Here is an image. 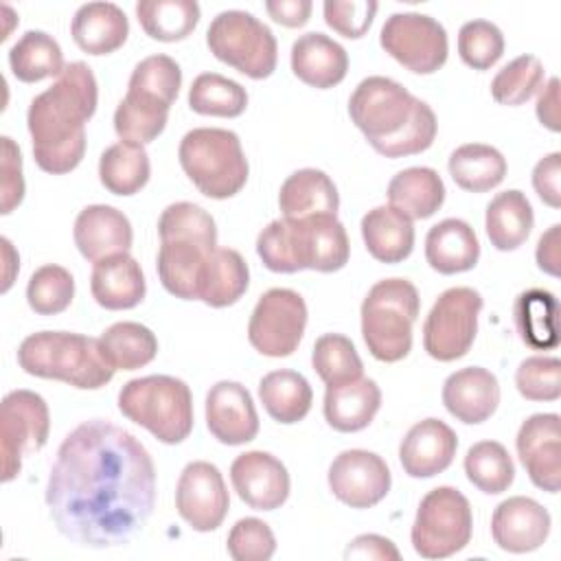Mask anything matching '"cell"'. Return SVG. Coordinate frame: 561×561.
Wrapping results in <instances>:
<instances>
[{
  "label": "cell",
  "instance_id": "obj_1",
  "mask_svg": "<svg viewBox=\"0 0 561 561\" xmlns=\"http://www.w3.org/2000/svg\"><path fill=\"white\" fill-rule=\"evenodd\" d=\"M46 506L57 530L79 546L127 543L156 506V467L147 447L110 421H83L57 449Z\"/></svg>",
  "mask_w": 561,
  "mask_h": 561
},
{
  "label": "cell",
  "instance_id": "obj_23",
  "mask_svg": "<svg viewBox=\"0 0 561 561\" xmlns=\"http://www.w3.org/2000/svg\"><path fill=\"white\" fill-rule=\"evenodd\" d=\"M296 230L298 261L302 270L337 272L348 263L351 245L346 230L337 217H309L291 219Z\"/></svg>",
  "mask_w": 561,
  "mask_h": 561
},
{
  "label": "cell",
  "instance_id": "obj_17",
  "mask_svg": "<svg viewBox=\"0 0 561 561\" xmlns=\"http://www.w3.org/2000/svg\"><path fill=\"white\" fill-rule=\"evenodd\" d=\"M230 480L237 495L254 511L280 508L289 497L287 467L270 451L239 454L230 465Z\"/></svg>",
  "mask_w": 561,
  "mask_h": 561
},
{
  "label": "cell",
  "instance_id": "obj_58",
  "mask_svg": "<svg viewBox=\"0 0 561 561\" xmlns=\"http://www.w3.org/2000/svg\"><path fill=\"white\" fill-rule=\"evenodd\" d=\"M311 0H267L265 11L270 18L287 28H298L305 26L309 15H311Z\"/></svg>",
  "mask_w": 561,
  "mask_h": 561
},
{
  "label": "cell",
  "instance_id": "obj_5",
  "mask_svg": "<svg viewBox=\"0 0 561 561\" xmlns=\"http://www.w3.org/2000/svg\"><path fill=\"white\" fill-rule=\"evenodd\" d=\"M419 309V291L405 278H383L368 289L362 302V337L375 359L394 364L410 353Z\"/></svg>",
  "mask_w": 561,
  "mask_h": 561
},
{
  "label": "cell",
  "instance_id": "obj_13",
  "mask_svg": "<svg viewBox=\"0 0 561 561\" xmlns=\"http://www.w3.org/2000/svg\"><path fill=\"white\" fill-rule=\"evenodd\" d=\"M307 327L305 298L287 287L267 289L254 305L248 322L250 344L267 357L291 355Z\"/></svg>",
  "mask_w": 561,
  "mask_h": 561
},
{
  "label": "cell",
  "instance_id": "obj_22",
  "mask_svg": "<svg viewBox=\"0 0 561 561\" xmlns=\"http://www.w3.org/2000/svg\"><path fill=\"white\" fill-rule=\"evenodd\" d=\"M500 403L497 377L482 366H467L451 373L443 383V405L467 425L484 423Z\"/></svg>",
  "mask_w": 561,
  "mask_h": 561
},
{
  "label": "cell",
  "instance_id": "obj_20",
  "mask_svg": "<svg viewBox=\"0 0 561 561\" xmlns=\"http://www.w3.org/2000/svg\"><path fill=\"white\" fill-rule=\"evenodd\" d=\"M458 436L440 419L414 423L399 445V460L410 478H432L443 473L456 456Z\"/></svg>",
  "mask_w": 561,
  "mask_h": 561
},
{
  "label": "cell",
  "instance_id": "obj_10",
  "mask_svg": "<svg viewBox=\"0 0 561 561\" xmlns=\"http://www.w3.org/2000/svg\"><path fill=\"white\" fill-rule=\"evenodd\" d=\"M482 296L471 287H449L432 305L423 322V348L438 362H454L469 353L478 333Z\"/></svg>",
  "mask_w": 561,
  "mask_h": 561
},
{
  "label": "cell",
  "instance_id": "obj_12",
  "mask_svg": "<svg viewBox=\"0 0 561 561\" xmlns=\"http://www.w3.org/2000/svg\"><path fill=\"white\" fill-rule=\"evenodd\" d=\"M50 432V414L44 397L33 390H13L0 405V454L2 482H11L20 469L24 454L46 445Z\"/></svg>",
  "mask_w": 561,
  "mask_h": 561
},
{
  "label": "cell",
  "instance_id": "obj_19",
  "mask_svg": "<svg viewBox=\"0 0 561 561\" xmlns=\"http://www.w3.org/2000/svg\"><path fill=\"white\" fill-rule=\"evenodd\" d=\"M550 513L533 497L515 495L500 502L491 517V537L497 548L524 554L543 546L550 535Z\"/></svg>",
  "mask_w": 561,
  "mask_h": 561
},
{
  "label": "cell",
  "instance_id": "obj_7",
  "mask_svg": "<svg viewBox=\"0 0 561 561\" xmlns=\"http://www.w3.org/2000/svg\"><path fill=\"white\" fill-rule=\"evenodd\" d=\"M118 410L167 445L182 443L193 430L191 388L171 375L127 381L118 392Z\"/></svg>",
  "mask_w": 561,
  "mask_h": 561
},
{
  "label": "cell",
  "instance_id": "obj_27",
  "mask_svg": "<svg viewBox=\"0 0 561 561\" xmlns=\"http://www.w3.org/2000/svg\"><path fill=\"white\" fill-rule=\"evenodd\" d=\"M381 390L368 377H357L344 383L327 386L324 392V419L327 423L342 434L359 432L368 427L379 412Z\"/></svg>",
  "mask_w": 561,
  "mask_h": 561
},
{
  "label": "cell",
  "instance_id": "obj_38",
  "mask_svg": "<svg viewBox=\"0 0 561 561\" xmlns=\"http://www.w3.org/2000/svg\"><path fill=\"white\" fill-rule=\"evenodd\" d=\"M250 285V270L243 256L232 248H215L208 254L202 296L208 307L221 309L234 305Z\"/></svg>",
  "mask_w": 561,
  "mask_h": 561
},
{
  "label": "cell",
  "instance_id": "obj_49",
  "mask_svg": "<svg viewBox=\"0 0 561 561\" xmlns=\"http://www.w3.org/2000/svg\"><path fill=\"white\" fill-rule=\"evenodd\" d=\"M256 254L261 256L263 265L272 272H278V274L300 272L302 267L298 261L294 221L287 217L270 221L256 237Z\"/></svg>",
  "mask_w": 561,
  "mask_h": 561
},
{
  "label": "cell",
  "instance_id": "obj_15",
  "mask_svg": "<svg viewBox=\"0 0 561 561\" xmlns=\"http://www.w3.org/2000/svg\"><path fill=\"white\" fill-rule=\"evenodd\" d=\"M331 493L351 508H370L379 504L392 484L386 460L368 449H344L329 467Z\"/></svg>",
  "mask_w": 561,
  "mask_h": 561
},
{
  "label": "cell",
  "instance_id": "obj_2",
  "mask_svg": "<svg viewBox=\"0 0 561 561\" xmlns=\"http://www.w3.org/2000/svg\"><path fill=\"white\" fill-rule=\"evenodd\" d=\"M96 103V77L83 61L66 64L57 81L31 101L26 125L42 171L61 175L79 167L88 142L85 123L94 116Z\"/></svg>",
  "mask_w": 561,
  "mask_h": 561
},
{
  "label": "cell",
  "instance_id": "obj_33",
  "mask_svg": "<svg viewBox=\"0 0 561 561\" xmlns=\"http://www.w3.org/2000/svg\"><path fill=\"white\" fill-rule=\"evenodd\" d=\"M388 202L410 219H427L443 206L445 184L430 167H408L390 180Z\"/></svg>",
  "mask_w": 561,
  "mask_h": 561
},
{
  "label": "cell",
  "instance_id": "obj_29",
  "mask_svg": "<svg viewBox=\"0 0 561 561\" xmlns=\"http://www.w3.org/2000/svg\"><path fill=\"white\" fill-rule=\"evenodd\" d=\"M425 259L438 274L469 272L480 259V241L467 221L447 217L430 228Z\"/></svg>",
  "mask_w": 561,
  "mask_h": 561
},
{
  "label": "cell",
  "instance_id": "obj_8",
  "mask_svg": "<svg viewBox=\"0 0 561 561\" xmlns=\"http://www.w3.org/2000/svg\"><path fill=\"white\" fill-rule=\"evenodd\" d=\"M206 46L219 61L250 79H267L278 59L272 28L241 9H228L213 18L206 31Z\"/></svg>",
  "mask_w": 561,
  "mask_h": 561
},
{
  "label": "cell",
  "instance_id": "obj_11",
  "mask_svg": "<svg viewBox=\"0 0 561 561\" xmlns=\"http://www.w3.org/2000/svg\"><path fill=\"white\" fill-rule=\"evenodd\" d=\"M381 48L403 68L432 75L447 61L449 44L445 26L425 13H392L379 33Z\"/></svg>",
  "mask_w": 561,
  "mask_h": 561
},
{
  "label": "cell",
  "instance_id": "obj_21",
  "mask_svg": "<svg viewBox=\"0 0 561 561\" xmlns=\"http://www.w3.org/2000/svg\"><path fill=\"white\" fill-rule=\"evenodd\" d=\"M75 245L88 261L96 263L105 256L127 252L134 241L129 219L114 206H85L75 219Z\"/></svg>",
  "mask_w": 561,
  "mask_h": 561
},
{
  "label": "cell",
  "instance_id": "obj_52",
  "mask_svg": "<svg viewBox=\"0 0 561 561\" xmlns=\"http://www.w3.org/2000/svg\"><path fill=\"white\" fill-rule=\"evenodd\" d=\"M517 392L528 401H557L561 397V362L559 357L533 355L515 370Z\"/></svg>",
  "mask_w": 561,
  "mask_h": 561
},
{
  "label": "cell",
  "instance_id": "obj_25",
  "mask_svg": "<svg viewBox=\"0 0 561 561\" xmlns=\"http://www.w3.org/2000/svg\"><path fill=\"white\" fill-rule=\"evenodd\" d=\"M291 70L302 83L327 90L346 77L348 55L329 35L311 31L291 44Z\"/></svg>",
  "mask_w": 561,
  "mask_h": 561
},
{
  "label": "cell",
  "instance_id": "obj_42",
  "mask_svg": "<svg viewBox=\"0 0 561 561\" xmlns=\"http://www.w3.org/2000/svg\"><path fill=\"white\" fill-rule=\"evenodd\" d=\"M199 4L195 0H140L136 15L142 31L158 42L186 39L199 22Z\"/></svg>",
  "mask_w": 561,
  "mask_h": 561
},
{
  "label": "cell",
  "instance_id": "obj_51",
  "mask_svg": "<svg viewBox=\"0 0 561 561\" xmlns=\"http://www.w3.org/2000/svg\"><path fill=\"white\" fill-rule=\"evenodd\" d=\"M167 110L149 107L125 96L114 112V131L121 140L147 145L162 134V129L167 127Z\"/></svg>",
  "mask_w": 561,
  "mask_h": 561
},
{
  "label": "cell",
  "instance_id": "obj_6",
  "mask_svg": "<svg viewBox=\"0 0 561 561\" xmlns=\"http://www.w3.org/2000/svg\"><path fill=\"white\" fill-rule=\"evenodd\" d=\"M178 158L188 180L206 197L228 199L248 182V158L239 136L230 129L195 127L186 131Z\"/></svg>",
  "mask_w": 561,
  "mask_h": 561
},
{
  "label": "cell",
  "instance_id": "obj_31",
  "mask_svg": "<svg viewBox=\"0 0 561 561\" xmlns=\"http://www.w3.org/2000/svg\"><path fill=\"white\" fill-rule=\"evenodd\" d=\"M362 239L368 254L379 263H401L412 254L414 226L394 206H375L362 217Z\"/></svg>",
  "mask_w": 561,
  "mask_h": 561
},
{
  "label": "cell",
  "instance_id": "obj_41",
  "mask_svg": "<svg viewBox=\"0 0 561 561\" xmlns=\"http://www.w3.org/2000/svg\"><path fill=\"white\" fill-rule=\"evenodd\" d=\"M105 359L114 370H136L147 366L158 353L153 331L140 322H114L99 337Z\"/></svg>",
  "mask_w": 561,
  "mask_h": 561
},
{
  "label": "cell",
  "instance_id": "obj_39",
  "mask_svg": "<svg viewBox=\"0 0 561 561\" xmlns=\"http://www.w3.org/2000/svg\"><path fill=\"white\" fill-rule=\"evenodd\" d=\"M151 164L145 145L121 140L110 145L99 160V180L112 195H134L149 182Z\"/></svg>",
  "mask_w": 561,
  "mask_h": 561
},
{
  "label": "cell",
  "instance_id": "obj_48",
  "mask_svg": "<svg viewBox=\"0 0 561 561\" xmlns=\"http://www.w3.org/2000/svg\"><path fill=\"white\" fill-rule=\"evenodd\" d=\"M75 298L72 274L55 263L37 267L26 285V302L39 316H55L70 307Z\"/></svg>",
  "mask_w": 561,
  "mask_h": 561
},
{
  "label": "cell",
  "instance_id": "obj_37",
  "mask_svg": "<svg viewBox=\"0 0 561 561\" xmlns=\"http://www.w3.org/2000/svg\"><path fill=\"white\" fill-rule=\"evenodd\" d=\"M451 180L471 193H484L495 188L506 175L504 156L484 142H467L451 151L447 162Z\"/></svg>",
  "mask_w": 561,
  "mask_h": 561
},
{
  "label": "cell",
  "instance_id": "obj_24",
  "mask_svg": "<svg viewBox=\"0 0 561 561\" xmlns=\"http://www.w3.org/2000/svg\"><path fill=\"white\" fill-rule=\"evenodd\" d=\"M90 291L96 305L110 311L134 309L147 294L140 263L129 254H112L94 263L90 276Z\"/></svg>",
  "mask_w": 561,
  "mask_h": 561
},
{
  "label": "cell",
  "instance_id": "obj_30",
  "mask_svg": "<svg viewBox=\"0 0 561 561\" xmlns=\"http://www.w3.org/2000/svg\"><path fill=\"white\" fill-rule=\"evenodd\" d=\"M213 250L193 241L169 239L158 250V276L162 287L182 300H199L206 261Z\"/></svg>",
  "mask_w": 561,
  "mask_h": 561
},
{
  "label": "cell",
  "instance_id": "obj_55",
  "mask_svg": "<svg viewBox=\"0 0 561 561\" xmlns=\"http://www.w3.org/2000/svg\"><path fill=\"white\" fill-rule=\"evenodd\" d=\"M2 215H9L24 199V178H22V153L20 147L2 136Z\"/></svg>",
  "mask_w": 561,
  "mask_h": 561
},
{
  "label": "cell",
  "instance_id": "obj_3",
  "mask_svg": "<svg viewBox=\"0 0 561 561\" xmlns=\"http://www.w3.org/2000/svg\"><path fill=\"white\" fill-rule=\"evenodd\" d=\"M348 116L368 145L386 158L414 156L436 138L434 110L388 77H366L348 99Z\"/></svg>",
  "mask_w": 561,
  "mask_h": 561
},
{
  "label": "cell",
  "instance_id": "obj_46",
  "mask_svg": "<svg viewBox=\"0 0 561 561\" xmlns=\"http://www.w3.org/2000/svg\"><path fill=\"white\" fill-rule=\"evenodd\" d=\"M311 364L327 386L357 379L364 373V364L355 351V344L342 333L320 335L311 351Z\"/></svg>",
  "mask_w": 561,
  "mask_h": 561
},
{
  "label": "cell",
  "instance_id": "obj_28",
  "mask_svg": "<svg viewBox=\"0 0 561 561\" xmlns=\"http://www.w3.org/2000/svg\"><path fill=\"white\" fill-rule=\"evenodd\" d=\"M70 35L83 53L110 55L125 44L129 35V20L114 2H88L77 9Z\"/></svg>",
  "mask_w": 561,
  "mask_h": 561
},
{
  "label": "cell",
  "instance_id": "obj_18",
  "mask_svg": "<svg viewBox=\"0 0 561 561\" xmlns=\"http://www.w3.org/2000/svg\"><path fill=\"white\" fill-rule=\"evenodd\" d=\"M206 427L224 445H243L259 434L252 394L239 381H217L206 394Z\"/></svg>",
  "mask_w": 561,
  "mask_h": 561
},
{
  "label": "cell",
  "instance_id": "obj_36",
  "mask_svg": "<svg viewBox=\"0 0 561 561\" xmlns=\"http://www.w3.org/2000/svg\"><path fill=\"white\" fill-rule=\"evenodd\" d=\"M513 320L522 342L535 351H548L559 344L557 298L548 289H526L513 305Z\"/></svg>",
  "mask_w": 561,
  "mask_h": 561
},
{
  "label": "cell",
  "instance_id": "obj_26",
  "mask_svg": "<svg viewBox=\"0 0 561 561\" xmlns=\"http://www.w3.org/2000/svg\"><path fill=\"white\" fill-rule=\"evenodd\" d=\"M278 208L287 219L337 217L340 195L324 171L298 169L280 184Z\"/></svg>",
  "mask_w": 561,
  "mask_h": 561
},
{
  "label": "cell",
  "instance_id": "obj_54",
  "mask_svg": "<svg viewBox=\"0 0 561 561\" xmlns=\"http://www.w3.org/2000/svg\"><path fill=\"white\" fill-rule=\"evenodd\" d=\"M379 4L373 0H353V2H340V0H327L322 4L324 22L340 35L348 39H357L366 35V31L373 24V18L377 13Z\"/></svg>",
  "mask_w": 561,
  "mask_h": 561
},
{
  "label": "cell",
  "instance_id": "obj_47",
  "mask_svg": "<svg viewBox=\"0 0 561 561\" xmlns=\"http://www.w3.org/2000/svg\"><path fill=\"white\" fill-rule=\"evenodd\" d=\"M543 64L535 55H519L508 61L491 81V96L500 105H522L543 88Z\"/></svg>",
  "mask_w": 561,
  "mask_h": 561
},
{
  "label": "cell",
  "instance_id": "obj_40",
  "mask_svg": "<svg viewBox=\"0 0 561 561\" xmlns=\"http://www.w3.org/2000/svg\"><path fill=\"white\" fill-rule=\"evenodd\" d=\"M9 66L15 79L37 83L48 77H59L66 68L64 53L57 39L44 31H26L9 50Z\"/></svg>",
  "mask_w": 561,
  "mask_h": 561
},
{
  "label": "cell",
  "instance_id": "obj_4",
  "mask_svg": "<svg viewBox=\"0 0 561 561\" xmlns=\"http://www.w3.org/2000/svg\"><path fill=\"white\" fill-rule=\"evenodd\" d=\"M18 364L26 375L57 379L79 390L103 388L114 377L99 337L70 331H39L22 340Z\"/></svg>",
  "mask_w": 561,
  "mask_h": 561
},
{
  "label": "cell",
  "instance_id": "obj_50",
  "mask_svg": "<svg viewBox=\"0 0 561 561\" xmlns=\"http://www.w3.org/2000/svg\"><path fill=\"white\" fill-rule=\"evenodd\" d=\"M504 53V35L489 20L465 22L458 31V55L473 70H489Z\"/></svg>",
  "mask_w": 561,
  "mask_h": 561
},
{
  "label": "cell",
  "instance_id": "obj_34",
  "mask_svg": "<svg viewBox=\"0 0 561 561\" xmlns=\"http://www.w3.org/2000/svg\"><path fill=\"white\" fill-rule=\"evenodd\" d=\"M259 399L265 412L283 425L302 421L313 401L309 381L296 370H272L259 381Z\"/></svg>",
  "mask_w": 561,
  "mask_h": 561
},
{
  "label": "cell",
  "instance_id": "obj_44",
  "mask_svg": "<svg viewBox=\"0 0 561 561\" xmlns=\"http://www.w3.org/2000/svg\"><path fill=\"white\" fill-rule=\"evenodd\" d=\"M465 473L467 480L482 493L500 495L513 484L515 465L502 443L480 440L467 449Z\"/></svg>",
  "mask_w": 561,
  "mask_h": 561
},
{
  "label": "cell",
  "instance_id": "obj_43",
  "mask_svg": "<svg viewBox=\"0 0 561 561\" xmlns=\"http://www.w3.org/2000/svg\"><path fill=\"white\" fill-rule=\"evenodd\" d=\"M188 107L202 116L234 118L248 107V92L241 83L217 75L202 72L188 88Z\"/></svg>",
  "mask_w": 561,
  "mask_h": 561
},
{
  "label": "cell",
  "instance_id": "obj_61",
  "mask_svg": "<svg viewBox=\"0 0 561 561\" xmlns=\"http://www.w3.org/2000/svg\"><path fill=\"white\" fill-rule=\"evenodd\" d=\"M0 243H2V261H4V270H2V294H4L13 285V276L20 270V259L7 237H2Z\"/></svg>",
  "mask_w": 561,
  "mask_h": 561
},
{
  "label": "cell",
  "instance_id": "obj_59",
  "mask_svg": "<svg viewBox=\"0 0 561 561\" xmlns=\"http://www.w3.org/2000/svg\"><path fill=\"white\" fill-rule=\"evenodd\" d=\"M535 259L541 272L550 274V276H559V267H561V226L554 224L550 226L537 241V250H535Z\"/></svg>",
  "mask_w": 561,
  "mask_h": 561
},
{
  "label": "cell",
  "instance_id": "obj_35",
  "mask_svg": "<svg viewBox=\"0 0 561 561\" xmlns=\"http://www.w3.org/2000/svg\"><path fill=\"white\" fill-rule=\"evenodd\" d=\"M182 85V70L169 55H149L131 70L127 94L129 99L158 107L171 110Z\"/></svg>",
  "mask_w": 561,
  "mask_h": 561
},
{
  "label": "cell",
  "instance_id": "obj_14",
  "mask_svg": "<svg viewBox=\"0 0 561 561\" xmlns=\"http://www.w3.org/2000/svg\"><path fill=\"white\" fill-rule=\"evenodd\" d=\"M230 497L221 471L206 462H188L175 486V508L180 517L197 533H210L221 526L228 515Z\"/></svg>",
  "mask_w": 561,
  "mask_h": 561
},
{
  "label": "cell",
  "instance_id": "obj_16",
  "mask_svg": "<svg viewBox=\"0 0 561 561\" xmlns=\"http://www.w3.org/2000/svg\"><path fill=\"white\" fill-rule=\"evenodd\" d=\"M559 414L541 412L528 416L515 438L517 456L530 482L548 493H559L561 486V430Z\"/></svg>",
  "mask_w": 561,
  "mask_h": 561
},
{
  "label": "cell",
  "instance_id": "obj_9",
  "mask_svg": "<svg viewBox=\"0 0 561 561\" xmlns=\"http://www.w3.org/2000/svg\"><path fill=\"white\" fill-rule=\"evenodd\" d=\"M473 530L469 500L454 486H436L423 495L412 524V548L423 559H445L460 552Z\"/></svg>",
  "mask_w": 561,
  "mask_h": 561
},
{
  "label": "cell",
  "instance_id": "obj_45",
  "mask_svg": "<svg viewBox=\"0 0 561 561\" xmlns=\"http://www.w3.org/2000/svg\"><path fill=\"white\" fill-rule=\"evenodd\" d=\"M160 241L180 239L193 241L206 250L217 248V226L215 219L197 204L175 202L169 204L158 219Z\"/></svg>",
  "mask_w": 561,
  "mask_h": 561
},
{
  "label": "cell",
  "instance_id": "obj_57",
  "mask_svg": "<svg viewBox=\"0 0 561 561\" xmlns=\"http://www.w3.org/2000/svg\"><path fill=\"white\" fill-rule=\"evenodd\" d=\"M344 557L346 559H377V561H397L401 559V552L397 550V546L381 537V535H359L355 537L348 548L344 550Z\"/></svg>",
  "mask_w": 561,
  "mask_h": 561
},
{
  "label": "cell",
  "instance_id": "obj_56",
  "mask_svg": "<svg viewBox=\"0 0 561 561\" xmlns=\"http://www.w3.org/2000/svg\"><path fill=\"white\" fill-rule=\"evenodd\" d=\"M559 180H561V153L552 151V153L543 156L533 169V186H535L539 199L543 204H548L550 208L561 206Z\"/></svg>",
  "mask_w": 561,
  "mask_h": 561
},
{
  "label": "cell",
  "instance_id": "obj_53",
  "mask_svg": "<svg viewBox=\"0 0 561 561\" xmlns=\"http://www.w3.org/2000/svg\"><path fill=\"white\" fill-rule=\"evenodd\" d=\"M226 548L234 561H267L276 552V537L263 519L243 517L230 528Z\"/></svg>",
  "mask_w": 561,
  "mask_h": 561
},
{
  "label": "cell",
  "instance_id": "obj_32",
  "mask_svg": "<svg viewBox=\"0 0 561 561\" xmlns=\"http://www.w3.org/2000/svg\"><path fill=\"white\" fill-rule=\"evenodd\" d=\"M533 226H535L533 206L528 197L517 188L497 193L486 204L484 228L495 250H502V252L517 250L528 239Z\"/></svg>",
  "mask_w": 561,
  "mask_h": 561
},
{
  "label": "cell",
  "instance_id": "obj_60",
  "mask_svg": "<svg viewBox=\"0 0 561 561\" xmlns=\"http://www.w3.org/2000/svg\"><path fill=\"white\" fill-rule=\"evenodd\" d=\"M537 118L550 131H561V114H559V79L552 77L539 92L537 99Z\"/></svg>",
  "mask_w": 561,
  "mask_h": 561
}]
</instances>
